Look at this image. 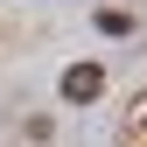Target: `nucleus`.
I'll return each mask as SVG.
<instances>
[{"mask_svg": "<svg viewBox=\"0 0 147 147\" xmlns=\"http://www.w3.org/2000/svg\"><path fill=\"white\" fill-rule=\"evenodd\" d=\"M98 28H105V35H126V28H133V14H119V7H105V14H98Z\"/></svg>", "mask_w": 147, "mask_h": 147, "instance_id": "f03ea898", "label": "nucleus"}, {"mask_svg": "<svg viewBox=\"0 0 147 147\" xmlns=\"http://www.w3.org/2000/svg\"><path fill=\"white\" fill-rule=\"evenodd\" d=\"M98 91H105V70H98V63H70V70H63V98H70V105H91Z\"/></svg>", "mask_w": 147, "mask_h": 147, "instance_id": "f257e3e1", "label": "nucleus"}]
</instances>
